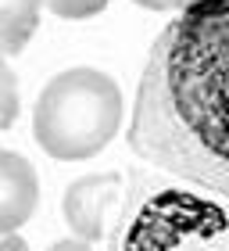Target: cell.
Listing matches in <instances>:
<instances>
[{
  "label": "cell",
  "mask_w": 229,
  "mask_h": 251,
  "mask_svg": "<svg viewBox=\"0 0 229 251\" xmlns=\"http://www.w3.org/2000/svg\"><path fill=\"white\" fill-rule=\"evenodd\" d=\"M122 90L100 68H65L40 90L32 136L57 162H86L114 140Z\"/></svg>",
  "instance_id": "3"
},
{
  "label": "cell",
  "mask_w": 229,
  "mask_h": 251,
  "mask_svg": "<svg viewBox=\"0 0 229 251\" xmlns=\"http://www.w3.org/2000/svg\"><path fill=\"white\" fill-rule=\"evenodd\" d=\"M40 201V176L29 158L0 151V230H18L29 223Z\"/></svg>",
  "instance_id": "5"
},
{
  "label": "cell",
  "mask_w": 229,
  "mask_h": 251,
  "mask_svg": "<svg viewBox=\"0 0 229 251\" xmlns=\"http://www.w3.org/2000/svg\"><path fill=\"white\" fill-rule=\"evenodd\" d=\"M125 140L143 165L229 198V0H201L158 32Z\"/></svg>",
  "instance_id": "1"
},
{
  "label": "cell",
  "mask_w": 229,
  "mask_h": 251,
  "mask_svg": "<svg viewBox=\"0 0 229 251\" xmlns=\"http://www.w3.org/2000/svg\"><path fill=\"white\" fill-rule=\"evenodd\" d=\"M111 251H229V198L168 173H133Z\"/></svg>",
  "instance_id": "2"
},
{
  "label": "cell",
  "mask_w": 229,
  "mask_h": 251,
  "mask_svg": "<svg viewBox=\"0 0 229 251\" xmlns=\"http://www.w3.org/2000/svg\"><path fill=\"white\" fill-rule=\"evenodd\" d=\"M0 97H4V104H0V126L11 129L18 119V79L11 72V65L0 68Z\"/></svg>",
  "instance_id": "8"
},
{
  "label": "cell",
  "mask_w": 229,
  "mask_h": 251,
  "mask_svg": "<svg viewBox=\"0 0 229 251\" xmlns=\"http://www.w3.org/2000/svg\"><path fill=\"white\" fill-rule=\"evenodd\" d=\"M47 11H54L57 18H68V22H79V18H93L108 7V0H43Z\"/></svg>",
  "instance_id": "7"
},
{
  "label": "cell",
  "mask_w": 229,
  "mask_h": 251,
  "mask_svg": "<svg viewBox=\"0 0 229 251\" xmlns=\"http://www.w3.org/2000/svg\"><path fill=\"white\" fill-rule=\"evenodd\" d=\"M43 7V0H0V47L7 58H15L36 36Z\"/></svg>",
  "instance_id": "6"
},
{
  "label": "cell",
  "mask_w": 229,
  "mask_h": 251,
  "mask_svg": "<svg viewBox=\"0 0 229 251\" xmlns=\"http://www.w3.org/2000/svg\"><path fill=\"white\" fill-rule=\"evenodd\" d=\"M0 251H29V244L18 237V230H0Z\"/></svg>",
  "instance_id": "11"
},
{
  "label": "cell",
  "mask_w": 229,
  "mask_h": 251,
  "mask_svg": "<svg viewBox=\"0 0 229 251\" xmlns=\"http://www.w3.org/2000/svg\"><path fill=\"white\" fill-rule=\"evenodd\" d=\"M118 187L122 179L118 173H97V176H83L65 190V223L75 237L86 241H100L104 237V215L114 208L118 201Z\"/></svg>",
  "instance_id": "4"
},
{
  "label": "cell",
  "mask_w": 229,
  "mask_h": 251,
  "mask_svg": "<svg viewBox=\"0 0 229 251\" xmlns=\"http://www.w3.org/2000/svg\"><path fill=\"white\" fill-rule=\"evenodd\" d=\"M133 4H140L147 11H186L193 4H201V0H133Z\"/></svg>",
  "instance_id": "9"
},
{
  "label": "cell",
  "mask_w": 229,
  "mask_h": 251,
  "mask_svg": "<svg viewBox=\"0 0 229 251\" xmlns=\"http://www.w3.org/2000/svg\"><path fill=\"white\" fill-rule=\"evenodd\" d=\"M47 251H93V241H86V237H61V241H54Z\"/></svg>",
  "instance_id": "10"
}]
</instances>
